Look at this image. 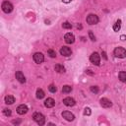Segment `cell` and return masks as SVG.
<instances>
[{"instance_id": "cell-1", "label": "cell", "mask_w": 126, "mask_h": 126, "mask_svg": "<svg viewBox=\"0 0 126 126\" xmlns=\"http://www.w3.org/2000/svg\"><path fill=\"white\" fill-rule=\"evenodd\" d=\"M32 118H33V120H34L38 125H40V126L44 125V123H45V117H44V115H43L42 113H40V112H35V113L33 114Z\"/></svg>"}, {"instance_id": "cell-14", "label": "cell", "mask_w": 126, "mask_h": 126, "mask_svg": "<svg viewBox=\"0 0 126 126\" xmlns=\"http://www.w3.org/2000/svg\"><path fill=\"white\" fill-rule=\"evenodd\" d=\"M15 76H16V79H17L20 83H25V82H26V78H25L24 74H23L21 71H17L16 74H15Z\"/></svg>"}, {"instance_id": "cell-27", "label": "cell", "mask_w": 126, "mask_h": 126, "mask_svg": "<svg viewBox=\"0 0 126 126\" xmlns=\"http://www.w3.org/2000/svg\"><path fill=\"white\" fill-rule=\"evenodd\" d=\"M91 113H92L91 109H90L89 107H86V108H85V111H84V114H85V115H91Z\"/></svg>"}, {"instance_id": "cell-22", "label": "cell", "mask_w": 126, "mask_h": 126, "mask_svg": "<svg viewBox=\"0 0 126 126\" xmlns=\"http://www.w3.org/2000/svg\"><path fill=\"white\" fill-rule=\"evenodd\" d=\"M47 53H48V55H49L51 58H54V57H56V52H55L54 50H52V49H48Z\"/></svg>"}, {"instance_id": "cell-29", "label": "cell", "mask_w": 126, "mask_h": 126, "mask_svg": "<svg viewBox=\"0 0 126 126\" xmlns=\"http://www.w3.org/2000/svg\"><path fill=\"white\" fill-rule=\"evenodd\" d=\"M71 1H72V0H62V2H64V3H66V4H67V3H70Z\"/></svg>"}, {"instance_id": "cell-5", "label": "cell", "mask_w": 126, "mask_h": 126, "mask_svg": "<svg viewBox=\"0 0 126 126\" xmlns=\"http://www.w3.org/2000/svg\"><path fill=\"white\" fill-rule=\"evenodd\" d=\"M90 61L94 64V65H99L100 63V57H99V54L97 52H94L92 53V55L90 56Z\"/></svg>"}, {"instance_id": "cell-3", "label": "cell", "mask_w": 126, "mask_h": 126, "mask_svg": "<svg viewBox=\"0 0 126 126\" xmlns=\"http://www.w3.org/2000/svg\"><path fill=\"white\" fill-rule=\"evenodd\" d=\"M113 53H114L115 57H118V58H124V57L126 56V49L123 48V47L118 46V47H116V48L114 49Z\"/></svg>"}, {"instance_id": "cell-15", "label": "cell", "mask_w": 126, "mask_h": 126, "mask_svg": "<svg viewBox=\"0 0 126 126\" xmlns=\"http://www.w3.org/2000/svg\"><path fill=\"white\" fill-rule=\"evenodd\" d=\"M4 100H5V103L7 104H13L15 102V97L13 95H6Z\"/></svg>"}, {"instance_id": "cell-28", "label": "cell", "mask_w": 126, "mask_h": 126, "mask_svg": "<svg viewBox=\"0 0 126 126\" xmlns=\"http://www.w3.org/2000/svg\"><path fill=\"white\" fill-rule=\"evenodd\" d=\"M120 38H121V40H125V39H126V35H124V34H123V35H121V36H120Z\"/></svg>"}, {"instance_id": "cell-8", "label": "cell", "mask_w": 126, "mask_h": 126, "mask_svg": "<svg viewBox=\"0 0 126 126\" xmlns=\"http://www.w3.org/2000/svg\"><path fill=\"white\" fill-rule=\"evenodd\" d=\"M64 39H65L66 43L71 44V43H74V41H75V36H74L73 33H71V32H67V33L64 35Z\"/></svg>"}, {"instance_id": "cell-21", "label": "cell", "mask_w": 126, "mask_h": 126, "mask_svg": "<svg viewBox=\"0 0 126 126\" xmlns=\"http://www.w3.org/2000/svg\"><path fill=\"white\" fill-rule=\"evenodd\" d=\"M62 27H63V29H71L72 28V25L69 23V22H64L63 24H62Z\"/></svg>"}, {"instance_id": "cell-25", "label": "cell", "mask_w": 126, "mask_h": 126, "mask_svg": "<svg viewBox=\"0 0 126 126\" xmlns=\"http://www.w3.org/2000/svg\"><path fill=\"white\" fill-rule=\"evenodd\" d=\"M91 92L92 93H94V94H97L98 93V88L96 86H92L91 87Z\"/></svg>"}, {"instance_id": "cell-20", "label": "cell", "mask_w": 126, "mask_h": 126, "mask_svg": "<svg viewBox=\"0 0 126 126\" xmlns=\"http://www.w3.org/2000/svg\"><path fill=\"white\" fill-rule=\"evenodd\" d=\"M71 91H72V87L69 86V85H65V86H63V88H62V92H63L64 94H68V93H70Z\"/></svg>"}, {"instance_id": "cell-4", "label": "cell", "mask_w": 126, "mask_h": 126, "mask_svg": "<svg viewBox=\"0 0 126 126\" xmlns=\"http://www.w3.org/2000/svg\"><path fill=\"white\" fill-rule=\"evenodd\" d=\"M86 21H87V23H88L89 25H95V24L98 23L99 20H98V17H97L96 15H94V14H90V15H88Z\"/></svg>"}, {"instance_id": "cell-26", "label": "cell", "mask_w": 126, "mask_h": 126, "mask_svg": "<svg viewBox=\"0 0 126 126\" xmlns=\"http://www.w3.org/2000/svg\"><path fill=\"white\" fill-rule=\"evenodd\" d=\"M89 36H90V38H91L93 41H94V40H95V36L94 35V33H93V32H92V31H90V32H89Z\"/></svg>"}, {"instance_id": "cell-9", "label": "cell", "mask_w": 126, "mask_h": 126, "mask_svg": "<svg viewBox=\"0 0 126 126\" xmlns=\"http://www.w3.org/2000/svg\"><path fill=\"white\" fill-rule=\"evenodd\" d=\"M60 54L67 57V56H70V55L72 54V50H71V48L68 47V46H62L61 49H60Z\"/></svg>"}, {"instance_id": "cell-18", "label": "cell", "mask_w": 126, "mask_h": 126, "mask_svg": "<svg viewBox=\"0 0 126 126\" xmlns=\"http://www.w3.org/2000/svg\"><path fill=\"white\" fill-rule=\"evenodd\" d=\"M36 97L38 99H41L44 97V92L41 90V89H37L36 90Z\"/></svg>"}, {"instance_id": "cell-10", "label": "cell", "mask_w": 126, "mask_h": 126, "mask_svg": "<svg viewBox=\"0 0 126 126\" xmlns=\"http://www.w3.org/2000/svg\"><path fill=\"white\" fill-rule=\"evenodd\" d=\"M17 113L18 114H20V115H23V114H25V113H27L28 112V106L26 105V104H20L18 107H17Z\"/></svg>"}, {"instance_id": "cell-16", "label": "cell", "mask_w": 126, "mask_h": 126, "mask_svg": "<svg viewBox=\"0 0 126 126\" xmlns=\"http://www.w3.org/2000/svg\"><path fill=\"white\" fill-rule=\"evenodd\" d=\"M54 69H55V71L58 72V73H64V72H65L64 66H63V65H60V64H56V65L54 66Z\"/></svg>"}, {"instance_id": "cell-7", "label": "cell", "mask_w": 126, "mask_h": 126, "mask_svg": "<svg viewBox=\"0 0 126 126\" xmlns=\"http://www.w3.org/2000/svg\"><path fill=\"white\" fill-rule=\"evenodd\" d=\"M61 115H62V117H63L65 120H67V121H73V120L75 119L74 114L71 113L70 111H63V112L61 113Z\"/></svg>"}, {"instance_id": "cell-19", "label": "cell", "mask_w": 126, "mask_h": 126, "mask_svg": "<svg viewBox=\"0 0 126 126\" xmlns=\"http://www.w3.org/2000/svg\"><path fill=\"white\" fill-rule=\"evenodd\" d=\"M118 77H119V80L121 81V82H126V72L125 71H121L120 73H119V75H118Z\"/></svg>"}, {"instance_id": "cell-31", "label": "cell", "mask_w": 126, "mask_h": 126, "mask_svg": "<svg viewBox=\"0 0 126 126\" xmlns=\"http://www.w3.org/2000/svg\"><path fill=\"white\" fill-rule=\"evenodd\" d=\"M19 123H20V121H16V120L13 121V124H19Z\"/></svg>"}, {"instance_id": "cell-6", "label": "cell", "mask_w": 126, "mask_h": 126, "mask_svg": "<svg viewBox=\"0 0 126 126\" xmlns=\"http://www.w3.org/2000/svg\"><path fill=\"white\" fill-rule=\"evenodd\" d=\"M32 58H33L34 62L37 63V64H40V63H42L44 61V56H43V54L41 52H35L33 54Z\"/></svg>"}, {"instance_id": "cell-12", "label": "cell", "mask_w": 126, "mask_h": 126, "mask_svg": "<svg viewBox=\"0 0 126 126\" xmlns=\"http://www.w3.org/2000/svg\"><path fill=\"white\" fill-rule=\"evenodd\" d=\"M55 105V100L52 98V97H47L45 100H44V106L47 107V108H51Z\"/></svg>"}, {"instance_id": "cell-17", "label": "cell", "mask_w": 126, "mask_h": 126, "mask_svg": "<svg viewBox=\"0 0 126 126\" xmlns=\"http://www.w3.org/2000/svg\"><path fill=\"white\" fill-rule=\"evenodd\" d=\"M121 28V20H117L115 22V24L113 25V31L114 32H118Z\"/></svg>"}, {"instance_id": "cell-24", "label": "cell", "mask_w": 126, "mask_h": 126, "mask_svg": "<svg viewBox=\"0 0 126 126\" xmlns=\"http://www.w3.org/2000/svg\"><path fill=\"white\" fill-rule=\"evenodd\" d=\"M3 113H4V115H6V116H11V114H12V112H11V110H10L9 108H4V109H3Z\"/></svg>"}, {"instance_id": "cell-11", "label": "cell", "mask_w": 126, "mask_h": 126, "mask_svg": "<svg viewBox=\"0 0 126 126\" xmlns=\"http://www.w3.org/2000/svg\"><path fill=\"white\" fill-rule=\"evenodd\" d=\"M100 105L102 107H104V108H108V107H110L112 105V102L108 98L102 97V98H100Z\"/></svg>"}, {"instance_id": "cell-30", "label": "cell", "mask_w": 126, "mask_h": 126, "mask_svg": "<svg viewBox=\"0 0 126 126\" xmlns=\"http://www.w3.org/2000/svg\"><path fill=\"white\" fill-rule=\"evenodd\" d=\"M102 55H103V57H104V59L106 60V59H107V57H106V55H105V52H102Z\"/></svg>"}, {"instance_id": "cell-13", "label": "cell", "mask_w": 126, "mask_h": 126, "mask_svg": "<svg viewBox=\"0 0 126 126\" xmlns=\"http://www.w3.org/2000/svg\"><path fill=\"white\" fill-rule=\"evenodd\" d=\"M63 103H64L66 106H73V105H75L76 101H75L74 98L68 96V97H65V98L63 99Z\"/></svg>"}, {"instance_id": "cell-23", "label": "cell", "mask_w": 126, "mask_h": 126, "mask_svg": "<svg viewBox=\"0 0 126 126\" xmlns=\"http://www.w3.org/2000/svg\"><path fill=\"white\" fill-rule=\"evenodd\" d=\"M48 90H49V92L50 93H55L56 91H57V88L54 86V85H49V87H48Z\"/></svg>"}, {"instance_id": "cell-2", "label": "cell", "mask_w": 126, "mask_h": 126, "mask_svg": "<svg viewBox=\"0 0 126 126\" xmlns=\"http://www.w3.org/2000/svg\"><path fill=\"white\" fill-rule=\"evenodd\" d=\"M1 8H2L3 12L6 13V14H9V13H11L13 11V5L9 1H4L2 3V5H1Z\"/></svg>"}]
</instances>
